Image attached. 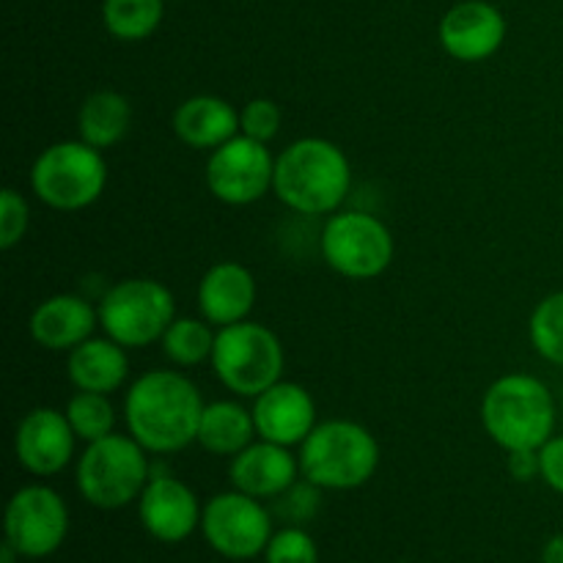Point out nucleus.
I'll list each match as a JSON object with an SVG mask.
<instances>
[{
  "label": "nucleus",
  "instance_id": "9",
  "mask_svg": "<svg viewBox=\"0 0 563 563\" xmlns=\"http://www.w3.org/2000/svg\"><path fill=\"white\" fill-rule=\"evenodd\" d=\"M322 258L333 273L350 280H374L394 264L396 240L372 212H333L319 236Z\"/></svg>",
  "mask_w": 563,
  "mask_h": 563
},
{
  "label": "nucleus",
  "instance_id": "24",
  "mask_svg": "<svg viewBox=\"0 0 563 563\" xmlns=\"http://www.w3.org/2000/svg\"><path fill=\"white\" fill-rule=\"evenodd\" d=\"M214 339H218V330L203 317H176L159 344L174 366L192 368L212 361Z\"/></svg>",
  "mask_w": 563,
  "mask_h": 563
},
{
  "label": "nucleus",
  "instance_id": "3",
  "mask_svg": "<svg viewBox=\"0 0 563 563\" xmlns=\"http://www.w3.org/2000/svg\"><path fill=\"white\" fill-rule=\"evenodd\" d=\"M555 418L553 394L533 374H504L484 390V432L504 451H539L553 438Z\"/></svg>",
  "mask_w": 563,
  "mask_h": 563
},
{
  "label": "nucleus",
  "instance_id": "11",
  "mask_svg": "<svg viewBox=\"0 0 563 563\" xmlns=\"http://www.w3.org/2000/svg\"><path fill=\"white\" fill-rule=\"evenodd\" d=\"M5 542L22 559H47L58 553L69 533V506L47 484H27L5 506Z\"/></svg>",
  "mask_w": 563,
  "mask_h": 563
},
{
  "label": "nucleus",
  "instance_id": "29",
  "mask_svg": "<svg viewBox=\"0 0 563 563\" xmlns=\"http://www.w3.org/2000/svg\"><path fill=\"white\" fill-rule=\"evenodd\" d=\"M31 225V207L25 196L14 187H5L0 192V251H11L20 245Z\"/></svg>",
  "mask_w": 563,
  "mask_h": 563
},
{
  "label": "nucleus",
  "instance_id": "4",
  "mask_svg": "<svg viewBox=\"0 0 563 563\" xmlns=\"http://www.w3.org/2000/svg\"><path fill=\"white\" fill-rule=\"evenodd\" d=\"M152 476L148 451L130 432H113L86 443V451L77 456L75 465L77 493L88 506L102 511H119L137 504Z\"/></svg>",
  "mask_w": 563,
  "mask_h": 563
},
{
  "label": "nucleus",
  "instance_id": "33",
  "mask_svg": "<svg viewBox=\"0 0 563 563\" xmlns=\"http://www.w3.org/2000/svg\"><path fill=\"white\" fill-rule=\"evenodd\" d=\"M506 467H509L515 482L526 484L533 482V478H542V460H539V451H506Z\"/></svg>",
  "mask_w": 563,
  "mask_h": 563
},
{
  "label": "nucleus",
  "instance_id": "15",
  "mask_svg": "<svg viewBox=\"0 0 563 563\" xmlns=\"http://www.w3.org/2000/svg\"><path fill=\"white\" fill-rule=\"evenodd\" d=\"M506 42V16L487 0H462L440 20V44L462 64L493 58Z\"/></svg>",
  "mask_w": 563,
  "mask_h": 563
},
{
  "label": "nucleus",
  "instance_id": "31",
  "mask_svg": "<svg viewBox=\"0 0 563 563\" xmlns=\"http://www.w3.org/2000/svg\"><path fill=\"white\" fill-rule=\"evenodd\" d=\"M322 487L311 484L308 478L302 482H295L284 495H278V504H275V511L284 517L291 526H302V522L313 520L319 511V504H322Z\"/></svg>",
  "mask_w": 563,
  "mask_h": 563
},
{
  "label": "nucleus",
  "instance_id": "18",
  "mask_svg": "<svg viewBox=\"0 0 563 563\" xmlns=\"http://www.w3.org/2000/svg\"><path fill=\"white\" fill-rule=\"evenodd\" d=\"M256 278L240 262H218L198 280V311L214 328L245 322L256 306Z\"/></svg>",
  "mask_w": 563,
  "mask_h": 563
},
{
  "label": "nucleus",
  "instance_id": "21",
  "mask_svg": "<svg viewBox=\"0 0 563 563\" xmlns=\"http://www.w3.org/2000/svg\"><path fill=\"white\" fill-rule=\"evenodd\" d=\"M66 377L77 390L113 396L115 390L124 388L126 377H130L126 346L108 339V335H102V339L91 335L80 346L66 352Z\"/></svg>",
  "mask_w": 563,
  "mask_h": 563
},
{
  "label": "nucleus",
  "instance_id": "8",
  "mask_svg": "<svg viewBox=\"0 0 563 563\" xmlns=\"http://www.w3.org/2000/svg\"><path fill=\"white\" fill-rule=\"evenodd\" d=\"M99 328L126 350H143L163 341L176 319L174 291L154 278H124L104 291Z\"/></svg>",
  "mask_w": 563,
  "mask_h": 563
},
{
  "label": "nucleus",
  "instance_id": "1",
  "mask_svg": "<svg viewBox=\"0 0 563 563\" xmlns=\"http://www.w3.org/2000/svg\"><path fill=\"white\" fill-rule=\"evenodd\" d=\"M203 396L190 377L154 368L132 379L124 396L126 432L154 456L179 454L198 443Z\"/></svg>",
  "mask_w": 563,
  "mask_h": 563
},
{
  "label": "nucleus",
  "instance_id": "23",
  "mask_svg": "<svg viewBox=\"0 0 563 563\" xmlns=\"http://www.w3.org/2000/svg\"><path fill=\"white\" fill-rule=\"evenodd\" d=\"M132 126V104L124 93L99 88L82 99L77 110V135L88 146L108 152L119 146Z\"/></svg>",
  "mask_w": 563,
  "mask_h": 563
},
{
  "label": "nucleus",
  "instance_id": "25",
  "mask_svg": "<svg viewBox=\"0 0 563 563\" xmlns=\"http://www.w3.org/2000/svg\"><path fill=\"white\" fill-rule=\"evenodd\" d=\"M163 16V0H102V25L119 42H143L154 36Z\"/></svg>",
  "mask_w": 563,
  "mask_h": 563
},
{
  "label": "nucleus",
  "instance_id": "13",
  "mask_svg": "<svg viewBox=\"0 0 563 563\" xmlns=\"http://www.w3.org/2000/svg\"><path fill=\"white\" fill-rule=\"evenodd\" d=\"M77 434L64 410L33 407L14 432V456L31 476H58L75 460Z\"/></svg>",
  "mask_w": 563,
  "mask_h": 563
},
{
  "label": "nucleus",
  "instance_id": "36",
  "mask_svg": "<svg viewBox=\"0 0 563 563\" xmlns=\"http://www.w3.org/2000/svg\"><path fill=\"white\" fill-rule=\"evenodd\" d=\"M561 412H563V396H561Z\"/></svg>",
  "mask_w": 563,
  "mask_h": 563
},
{
  "label": "nucleus",
  "instance_id": "35",
  "mask_svg": "<svg viewBox=\"0 0 563 563\" xmlns=\"http://www.w3.org/2000/svg\"><path fill=\"white\" fill-rule=\"evenodd\" d=\"M16 559H22V555L9 542H3V548H0V563H14Z\"/></svg>",
  "mask_w": 563,
  "mask_h": 563
},
{
  "label": "nucleus",
  "instance_id": "5",
  "mask_svg": "<svg viewBox=\"0 0 563 563\" xmlns=\"http://www.w3.org/2000/svg\"><path fill=\"white\" fill-rule=\"evenodd\" d=\"M379 467V443L363 423L333 418L313 427L300 445L302 478L322 489H357Z\"/></svg>",
  "mask_w": 563,
  "mask_h": 563
},
{
  "label": "nucleus",
  "instance_id": "20",
  "mask_svg": "<svg viewBox=\"0 0 563 563\" xmlns=\"http://www.w3.org/2000/svg\"><path fill=\"white\" fill-rule=\"evenodd\" d=\"M170 126L185 146L214 152L225 141L240 135V110L223 97L196 93L174 110Z\"/></svg>",
  "mask_w": 563,
  "mask_h": 563
},
{
  "label": "nucleus",
  "instance_id": "14",
  "mask_svg": "<svg viewBox=\"0 0 563 563\" xmlns=\"http://www.w3.org/2000/svg\"><path fill=\"white\" fill-rule=\"evenodd\" d=\"M137 517L143 531L163 544H181L201 528L203 506L181 478L152 476L137 498Z\"/></svg>",
  "mask_w": 563,
  "mask_h": 563
},
{
  "label": "nucleus",
  "instance_id": "26",
  "mask_svg": "<svg viewBox=\"0 0 563 563\" xmlns=\"http://www.w3.org/2000/svg\"><path fill=\"white\" fill-rule=\"evenodd\" d=\"M66 418L75 429L77 440L93 443L115 432V407L108 394H91V390H77L66 401Z\"/></svg>",
  "mask_w": 563,
  "mask_h": 563
},
{
  "label": "nucleus",
  "instance_id": "12",
  "mask_svg": "<svg viewBox=\"0 0 563 563\" xmlns=\"http://www.w3.org/2000/svg\"><path fill=\"white\" fill-rule=\"evenodd\" d=\"M275 157L267 143L247 135H234L209 152L207 187L225 207H251L273 190Z\"/></svg>",
  "mask_w": 563,
  "mask_h": 563
},
{
  "label": "nucleus",
  "instance_id": "34",
  "mask_svg": "<svg viewBox=\"0 0 563 563\" xmlns=\"http://www.w3.org/2000/svg\"><path fill=\"white\" fill-rule=\"evenodd\" d=\"M542 563H563V533H555L542 550Z\"/></svg>",
  "mask_w": 563,
  "mask_h": 563
},
{
  "label": "nucleus",
  "instance_id": "32",
  "mask_svg": "<svg viewBox=\"0 0 563 563\" xmlns=\"http://www.w3.org/2000/svg\"><path fill=\"white\" fill-rule=\"evenodd\" d=\"M539 460H542V482L548 484L553 493L563 495V434L561 438L553 434V438L539 449Z\"/></svg>",
  "mask_w": 563,
  "mask_h": 563
},
{
  "label": "nucleus",
  "instance_id": "2",
  "mask_svg": "<svg viewBox=\"0 0 563 563\" xmlns=\"http://www.w3.org/2000/svg\"><path fill=\"white\" fill-rule=\"evenodd\" d=\"M350 190V157L328 137H300L275 157L273 192L291 212L330 218L339 212Z\"/></svg>",
  "mask_w": 563,
  "mask_h": 563
},
{
  "label": "nucleus",
  "instance_id": "22",
  "mask_svg": "<svg viewBox=\"0 0 563 563\" xmlns=\"http://www.w3.org/2000/svg\"><path fill=\"white\" fill-rule=\"evenodd\" d=\"M258 438L253 410L236 399L209 401L203 407L198 445L212 456H236Z\"/></svg>",
  "mask_w": 563,
  "mask_h": 563
},
{
  "label": "nucleus",
  "instance_id": "7",
  "mask_svg": "<svg viewBox=\"0 0 563 563\" xmlns=\"http://www.w3.org/2000/svg\"><path fill=\"white\" fill-rule=\"evenodd\" d=\"M108 187L104 152L86 141H58L31 165V190L55 212H80L97 203Z\"/></svg>",
  "mask_w": 563,
  "mask_h": 563
},
{
  "label": "nucleus",
  "instance_id": "28",
  "mask_svg": "<svg viewBox=\"0 0 563 563\" xmlns=\"http://www.w3.org/2000/svg\"><path fill=\"white\" fill-rule=\"evenodd\" d=\"M267 563H319V548L302 526H286L273 533L267 550Z\"/></svg>",
  "mask_w": 563,
  "mask_h": 563
},
{
  "label": "nucleus",
  "instance_id": "10",
  "mask_svg": "<svg viewBox=\"0 0 563 563\" xmlns=\"http://www.w3.org/2000/svg\"><path fill=\"white\" fill-rule=\"evenodd\" d=\"M201 533L209 548L229 561H253L264 555L273 539V517L258 498L231 487L203 504Z\"/></svg>",
  "mask_w": 563,
  "mask_h": 563
},
{
  "label": "nucleus",
  "instance_id": "17",
  "mask_svg": "<svg viewBox=\"0 0 563 563\" xmlns=\"http://www.w3.org/2000/svg\"><path fill=\"white\" fill-rule=\"evenodd\" d=\"M300 456L289 451V445L253 440L245 451L231 456L229 482L240 493L258 500H275L295 482H300Z\"/></svg>",
  "mask_w": 563,
  "mask_h": 563
},
{
  "label": "nucleus",
  "instance_id": "6",
  "mask_svg": "<svg viewBox=\"0 0 563 563\" xmlns=\"http://www.w3.org/2000/svg\"><path fill=\"white\" fill-rule=\"evenodd\" d=\"M209 363L225 390L240 399H256L284 379L286 352L267 324L245 319L229 328H218Z\"/></svg>",
  "mask_w": 563,
  "mask_h": 563
},
{
  "label": "nucleus",
  "instance_id": "27",
  "mask_svg": "<svg viewBox=\"0 0 563 563\" xmlns=\"http://www.w3.org/2000/svg\"><path fill=\"white\" fill-rule=\"evenodd\" d=\"M528 335L539 357L563 368V289L537 302L528 322Z\"/></svg>",
  "mask_w": 563,
  "mask_h": 563
},
{
  "label": "nucleus",
  "instance_id": "30",
  "mask_svg": "<svg viewBox=\"0 0 563 563\" xmlns=\"http://www.w3.org/2000/svg\"><path fill=\"white\" fill-rule=\"evenodd\" d=\"M280 121H284V113H280L278 104L267 97L251 99V102L242 104L240 110V132L258 143L273 141L280 132Z\"/></svg>",
  "mask_w": 563,
  "mask_h": 563
},
{
  "label": "nucleus",
  "instance_id": "19",
  "mask_svg": "<svg viewBox=\"0 0 563 563\" xmlns=\"http://www.w3.org/2000/svg\"><path fill=\"white\" fill-rule=\"evenodd\" d=\"M99 328V311L80 295H53L27 319L31 339L47 352H71Z\"/></svg>",
  "mask_w": 563,
  "mask_h": 563
},
{
  "label": "nucleus",
  "instance_id": "16",
  "mask_svg": "<svg viewBox=\"0 0 563 563\" xmlns=\"http://www.w3.org/2000/svg\"><path fill=\"white\" fill-rule=\"evenodd\" d=\"M253 421L262 440L302 445L317 427V401L300 383L280 379L253 399Z\"/></svg>",
  "mask_w": 563,
  "mask_h": 563
}]
</instances>
